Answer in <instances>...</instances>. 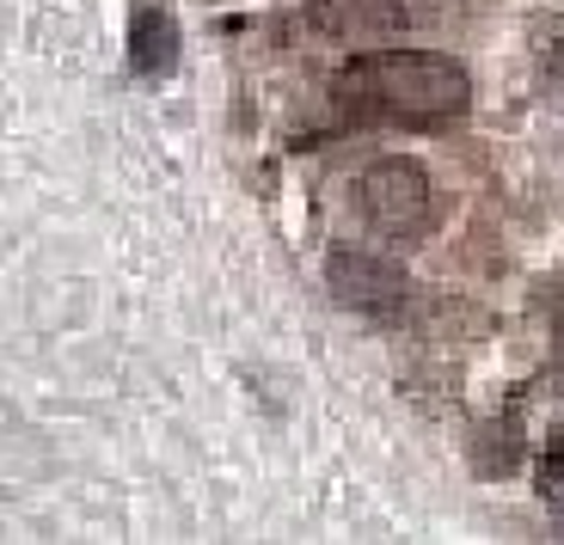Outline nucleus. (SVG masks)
<instances>
[{"label": "nucleus", "mask_w": 564, "mask_h": 545, "mask_svg": "<svg viewBox=\"0 0 564 545\" xmlns=\"http://www.w3.org/2000/svg\"><path fill=\"white\" fill-rule=\"evenodd\" d=\"M338 98L387 123H454L473 105V80L442 50H375L338 74Z\"/></svg>", "instance_id": "1"}, {"label": "nucleus", "mask_w": 564, "mask_h": 545, "mask_svg": "<svg viewBox=\"0 0 564 545\" xmlns=\"http://www.w3.org/2000/svg\"><path fill=\"white\" fill-rule=\"evenodd\" d=\"M350 203L368 233L381 239H423L436 227V184L417 160H375L356 172Z\"/></svg>", "instance_id": "2"}, {"label": "nucleus", "mask_w": 564, "mask_h": 545, "mask_svg": "<svg viewBox=\"0 0 564 545\" xmlns=\"http://www.w3.org/2000/svg\"><path fill=\"white\" fill-rule=\"evenodd\" d=\"M325 282H332V294H338L344 307L375 325H393L411 301L405 270L381 252H362V246H338V252L325 258Z\"/></svg>", "instance_id": "3"}, {"label": "nucleus", "mask_w": 564, "mask_h": 545, "mask_svg": "<svg viewBox=\"0 0 564 545\" xmlns=\"http://www.w3.org/2000/svg\"><path fill=\"white\" fill-rule=\"evenodd\" d=\"M307 25L332 43H387L411 25L405 0H307Z\"/></svg>", "instance_id": "4"}, {"label": "nucleus", "mask_w": 564, "mask_h": 545, "mask_svg": "<svg viewBox=\"0 0 564 545\" xmlns=\"http://www.w3.org/2000/svg\"><path fill=\"white\" fill-rule=\"evenodd\" d=\"M129 68L148 74V80L178 68V25H172L160 7H141V13L129 19Z\"/></svg>", "instance_id": "5"}, {"label": "nucleus", "mask_w": 564, "mask_h": 545, "mask_svg": "<svg viewBox=\"0 0 564 545\" xmlns=\"http://www.w3.org/2000/svg\"><path fill=\"white\" fill-rule=\"evenodd\" d=\"M534 74H540V92L564 111V19H546L534 31Z\"/></svg>", "instance_id": "6"}, {"label": "nucleus", "mask_w": 564, "mask_h": 545, "mask_svg": "<svg viewBox=\"0 0 564 545\" xmlns=\"http://www.w3.org/2000/svg\"><path fill=\"white\" fill-rule=\"evenodd\" d=\"M534 484H540V497H546L552 509L564 515V417L552 423V435H546V448H540V466H534Z\"/></svg>", "instance_id": "7"}, {"label": "nucleus", "mask_w": 564, "mask_h": 545, "mask_svg": "<svg viewBox=\"0 0 564 545\" xmlns=\"http://www.w3.org/2000/svg\"><path fill=\"white\" fill-rule=\"evenodd\" d=\"M558 325H564V294H558Z\"/></svg>", "instance_id": "8"}]
</instances>
